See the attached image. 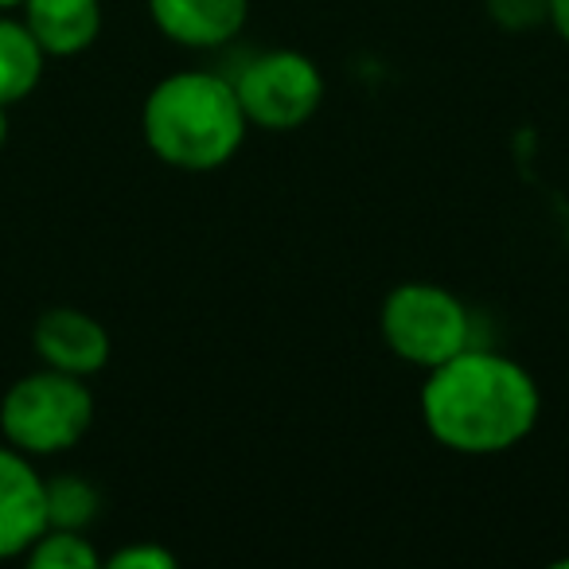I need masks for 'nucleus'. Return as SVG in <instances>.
<instances>
[{
    "label": "nucleus",
    "mask_w": 569,
    "mask_h": 569,
    "mask_svg": "<svg viewBox=\"0 0 569 569\" xmlns=\"http://www.w3.org/2000/svg\"><path fill=\"white\" fill-rule=\"evenodd\" d=\"M418 413L441 449L457 457H503L535 433L542 390L519 359L468 343L426 371Z\"/></svg>",
    "instance_id": "nucleus-1"
},
{
    "label": "nucleus",
    "mask_w": 569,
    "mask_h": 569,
    "mask_svg": "<svg viewBox=\"0 0 569 569\" xmlns=\"http://www.w3.org/2000/svg\"><path fill=\"white\" fill-rule=\"evenodd\" d=\"M250 121L234 79L214 71L164 74L141 102V137L176 172H219L246 144Z\"/></svg>",
    "instance_id": "nucleus-2"
},
{
    "label": "nucleus",
    "mask_w": 569,
    "mask_h": 569,
    "mask_svg": "<svg viewBox=\"0 0 569 569\" xmlns=\"http://www.w3.org/2000/svg\"><path fill=\"white\" fill-rule=\"evenodd\" d=\"M94 426V390L79 375L40 367L28 371L0 398V441L24 457H63Z\"/></svg>",
    "instance_id": "nucleus-3"
},
{
    "label": "nucleus",
    "mask_w": 569,
    "mask_h": 569,
    "mask_svg": "<svg viewBox=\"0 0 569 569\" xmlns=\"http://www.w3.org/2000/svg\"><path fill=\"white\" fill-rule=\"evenodd\" d=\"M379 332L395 359L433 371L472 343V312L445 284L402 281L382 297Z\"/></svg>",
    "instance_id": "nucleus-4"
},
{
    "label": "nucleus",
    "mask_w": 569,
    "mask_h": 569,
    "mask_svg": "<svg viewBox=\"0 0 569 569\" xmlns=\"http://www.w3.org/2000/svg\"><path fill=\"white\" fill-rule=\"evenodd\" d=\"M234 90L250 126L266 133H293L325 106V71L305 51L273 48L253 56L234 74Z\"/></svg>",
    "instance_id": "nucleus-5"
},
{
    "label": "nucleus",
    "mask_w": 569,
    "mask_h": 569,
    "mask_svg": "<svg viewBox=\"0 0 569 569\" xmlns=\"http://www.w3.org/2000/svg\"><path fill=\"white\" fill-rule=\"evenodd\" d=\"M32 351L40 367L63 375H79V379H94L106 371L113 356V340L98 317L71 305H56V309L40 312L32 325Z\"/></svg>",
    "instance_id": "nucleus-6"
},
{
    "label": "nucleus",
    "mask_w": 569,
    "mask_h": 569,
    "mask_svg": "<svg viewBox=\"0 0 569 569\" xmlns=\"http://www.w3.org/2000/svg\"><path fill=\"white\" fill-rule=\"evenodd\" d=\"M48 476L32 457L0 441V561H17L48 530Z\"/></svg>",
    "instance_id": "nucleus-7"
},
{
    "label": "nucleus",
    "mask_w": 569,
    "mask_h": 569,
    "mask_svg": "<svg viewBox=\"0 0 569 569\" xmlns=\"http://www.w3.org/2000/svg\"><path fill=\"white\" fill-rule=\"evenodd\" d=\"M149 20L176 48L214 51L242 36L250 0H149Z\"/></svg>",
    "instance_id": "nucleus-8"
},
{
    "label": "nucleus",
    "mask_w": 569,
    "mask_h": 569,
    "mask_svg": "<svg viewBox=\"0 0 569 569\" xmlns=\"http://www.w3.org/2000/svg\"><path fill=\"white\" fill-rule=\"evenodd\" d=\"M20 20L48 59H74L90 51L102 36V0H24Z\"/></svg>",
    "instance_id": "nucleus-9"
},
{
    "label": "nucleus",
    "mask_w": 569,
    "mask_h": 569,
    "mask_svg": "<svg viewBox=\"0 0 569 569\" xmlns=\"http://www.w3.org/2000/svg\"><path fill=\"white\" fill-rule=\"evenodd\" d=\"M48 71V56L12 12H0V106H20L36 94Z\"/></svg>",
    "instance_id": "nucleus-10"
},
{
    "label": "nucleus",
    "mask_w": 569,
    "mask_h": 569,
    "mask_svg": "<svg viewBox=\"0 0 569 569\" xmlns=\"http://www.w3.org/2000/svg\"><path fill=\"white\" fill-rule=\"evenodd\" d=\"M48 491V527H63V530H90L102 511V496L87 476H51L43 483Z\"/></svg>",
    "instance_id": "nucleus-11"
},
{
    "label": "nucleus",
    "mask_w": 569,
    "mask_h": 569,
    "mask_svg": "<svg viewBox=\"0 0 569 569\" xmlns=\"http://www.w3.org/2000/svg\"><path fill=\"white\" fill-rule=\"evenodd\" d=\"M24 561L32 569H98L102 566V553L87 538V530L48 527L32 542V550L24 553Z\"/></svg>",
    "instance_id": "nucleus-12"
},
{
    "label": "nucleus",
    "mask_w": 569,
    "mask_h": 569,
    "mask_svg": "<svg viewBox=\"0 0 569 569\" xmlns=\"http://www.w3.org/2000/svg\"><path fill=\"white\" fill-rule=\"evenodd\" d=\"M488 17L503 32H535L546 24V0H488Z\"/></svg>",
    "instance_id": "nucleus-13"
},
{
    "label": "nucleus",
    "mask_w": 569,
    "mask_h": 569,
    "mask_svg": "<svg viewBox=\"0 0 569 569\" xmlns=\"http://www.w3.org/2000/svg\"><path fill=\"white\" fill-rule=\"evenodd\" d=\"M102 561L110 569H176V553L160 542H129Z\"/></svg>",
    "instance_id": "nucleus-14"
},
{
    "label": "nucleus",
    "mask_w": 569,
    "mask_h": 569,
    "mask_svg": "<svg viewBox=\"0 0 569 569\" xmlns=\"http://www.w3.org/2000/svg\"><path fill=\"white\" fill-rule=\"evenodd\" d=\"M546 28H553L569 48V0H546Z\"/></svg>",
    "instance_id": "nucleus-15"
},
{
    "label": "nucleus",
    "mask_w": 569,
    "mask_h": 569,
    "mask_svg": "<svg viewBox=\"0 0 569 569\" xmlns=\"http://www.w3.org/2000/svg\"><path fill=\"white\" fill-rule=\"evenodd\" d=\"M9 144V106H0V149Z\"/></svg>",
    "instance_id": "nucleus-16"
},
{
    "label": "nucleus",
    "mask_w": 569,
    "mask_h": 569,
    "mask_svg": "<svg viewBox=\"0 0 569 569\" xmlns=\"http://www.w3.org/2000/svg\"><path fill=\"white\" fill-rule=\"evenodd\" d=\"M24 0H0V12H17Z\"/></svg>",
    "instance_id": "nucleus-17"
}]
</instances>
